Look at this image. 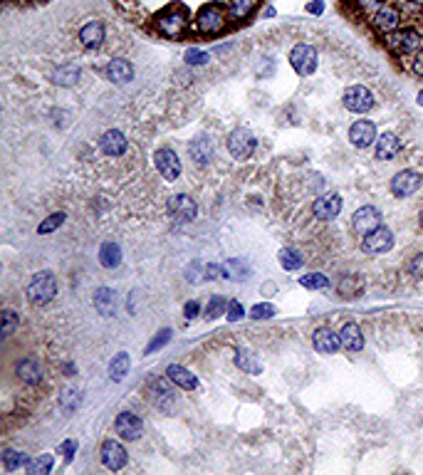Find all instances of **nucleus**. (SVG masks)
I'll use <instances>...</instances> for the list:
<instances>
[{
  "instance_id": "51",
  "label": "nucleus",
  "mask_w": 423,
  "mask_h": 475,
  "mask_svg": "<svg viewBox=\"0 0 423 475\" xmlns=\"http://www.w3.org/2000/svg\"><path fill=\"white\" fill-rule=\"evenodd\" d=\"M200 314V302L198 300H188L186 305H183V317L186 319H198Z\"/></svg>"
},
{
  "instance_id": "56",
  "label": "nucleus",
  "mask_w": 423,
  "mask_h": 475,
  "mask_svg": "<svg viewBox=\"0 0 423 475\" xmlns=\"http://www.w3.org/2000/svg\"><path fill=\"white\" fill-rule=\"evenodd\" d=\"M322 10H324V0H317V3L307 6V12H312V15H322Z\"/></svg>"
},
{
  "instance_id": "2",
  "label": "nucleus",
  "mask_w": 423,
  "mask_h": 475,
  "mask_svg": "<svg viewBox=\"0 0 423 475\" xmlns=\"http://www.w3.org/2000/svg\"><path fill=\"white\" fill-rule=\"evenodd\" d=\"M188 28V10L183 6H169L156 15V30L166 40L181 37Z\"/></svg>"
},
{
  "instance_id": "31",
  "label": "nucleus",
  "mask_w": 423,
  "mask_h": 475,
  "mask_svg": "<svg viewBox=\"0 0 423 475\" xmlns=\"http://www.w3.org/2000/svg\"><path fill=\"white\" fill-rule=\"evenodd\" d=\"M255 6H258V0H228V18L233 23H243L253 15Z\"/></svg>"
},
{
  "instance_id": "6",
  "label": "nucleus",
  "mask_w": 423,
  "mask_h": 475,
  "mask_svg": "<svg viewBox=\"0 0 423 475\" xmlns=\"http://www.w3.org/2000/svg\"><path fill=\"white\" fill-rule=\"evenodd\" d=\"M374 104H376L374 92L364 85L347 87L344 94H342V107H344L347 112H351V114H367V112L374 109Z\"/></svg>"
},
{
  "instance_id": "54",
  "label": "nucleus",
  "mask_w": 423,
  "mask_h": 475,
  "mask_svg": "<svg viewBox=\"0 0 423 475\" xmlns=\"http://www.w3.org/2000/svg\"><path fill=\"white\" fill-rule=\"evenodd\" d=\"M411 72L416 74V77H423V48L411 57Z\"/></svg>"
},
{
  "instance_id": "52",
  "label": "nucleus",
  "mask_w": 423,
  "mask_h": 475,
  "mask_svg": "<svg viewBox=\"0 0 423 475\" xmlns=\"http://www.w3.org/2000/svg\"><path fill=\"white\" fill-rule=\"evenodd\" d=\"M198 275H206V267L198 263H191L188 265V270H186V277H188V283H198L200 277Z\"/></svg>"
},
{
  "instance_id": "30",
  "label": "nucleus",
  "mask_w": 423,
  "mask_h": 475,
  "mask_svg": "<svg viewBox=\"0 0 423 475\" xmlns=\"http://www.w3.org/2000/svg\"><path fill=\"white\" fill-rule=\"evenodd\" d=\"M233 361H236V367L243 369L245 374H260L262 372V364L258 361V356L250 352V349L245 347H238L236 349V356H233Z\"/></svg>"
},
{
  "instance_id": "50",
  "label": "nucleus",
  "mask_w": 423,
  "mask_h": 475,
  "mask_svg": "<svg viewBox=\"0 0 423 475\" xmlns=\"http://www.w3.org/2000/svg\"><path fill=\"white\" fill-rule=\"evenodd\" d=\"M362 10H367V12H376L379 8H384V6H389V0H354Z\"/></svg>"
},
{
  "instance_id": "11",
  "label": "nucleus",
  "mask_w": 423,
  "mask_h": 475,
  "mask_svg": "<svg viewBox=\"0 0 423 475\" xmlns=\"http://www.w3.org/2000/svg\"><path fill=\"white\" fill-rule=\"evenodd\" d=\"M401 18H404L401 8L389 3V6H384V8H379L376 12H371L369 20H371V28H374V30L389 35V32L399 30V28H401Z\"/></svg>"
},
{
  "instance_id": "1",
  "label": "nucleus",
  "mask_w": 423,
  "mask_h": 475,
  "mask_svg": "<svg viewBox=\"0 0 423 475\" xmlns=\"http://www.w3.org/2000/svg\"><path fill=\"white\" fill-rule=\"evenodd\" d=\"M228 20H230L228 8L218 6V3H206V6H200L198 12L194 15V30L203 37H213V35H218V32L225 30Z\"/></svg>"
},
{
  "instance_id": "27",
  "label": "nucleus",
  "mask_w": 423,
  "mask_h": 475,
  "mask_svg": "<svg viewBox=\"0 0 423 475\" xmlns=\"http://www.w3.org/2000/svg\"><path fill=\"white\" fill-rule=\"evenodd\" d=\"M399 151H401V139L393 132H384L376 139V159L379 161H391V159H396Z\"/></svg>"
},
{
  "instance_id": "25",
  "label": "nucleus",
  "mask_w": 423,
  "mask_h": 475,
  "mask_svg": "<svg viewBox=\"0 0 423 475\" xmlns=\"http://www.w3.org/2000/svg\"><path fill=\"white\" fill-rule=\"evenodd\" d=\"M339 344H342V349H347V352H362L364 349V332L362 327L357 325V322H347L342 330H339Z\"/></svg>"
},
{
  "instance_id": "46",
  "label": "nucleus",
  "mask_w": 423,
  "mask_h": 475,
  "mask_svg": "<svg viewBox=\"0 0 423 475\" xmlns=\"http://www.w3.org/2000/svg\"><path fill=\"white\" fill-rule=\"evenodd\" d=\"M171 334H174V332H171L169 327H166V330L158 332L156 337H154L152 342H149V347H146V354H154V352H158V349L166 347V344L171 342Z\"/></svg>"
},
{
  "instance_id": "8",
  "label": "nucleus",
  "mask_w": 423,
  "mask_h": 475,
  "mask_svg": "<svg viewBox=\"0 0 423 475\" xmlns=\"http://www.w3.org/2000/svg\"><path fill=\"white\" fill-rule=\"evenodd\" d=\"M421 183H423L421 171L404 169V171H399V174L391 176V183H389V188H391V193L396 196V199H409V196H413V193L421 188Z\"/></svg>"
},
{
  "instance_id": "12",
  "label": "nucleus",
  "mask_w": 423,
  "mask_h": 475,
  "mask_svg": "<svg viewBox=\"0 0 423 475\" xmlns=\"http://www.w3.org/2000/svg\"><path fill=\"white\" fill-rule=\"evenodd\" d=\"M154 163H156V171L161 174V179L166 181H176L181 176V159L174 149L163 146V149L154 151Z\"/></svg>"
},
{
  "instance_id": "3",
  "label": "nucleus",
  "mask_w": 423,
  "mask_h": 475,
  "mask_svg": "<svg viewBox=\"0 0 423 475\" xmlns=\"http://www.w3.org/2000/svg\"><path fill=\"white\" fill-rule=\"evenodd\" d=\"M386 48L391 50L393 54H404V57H413L418 50L423 48V35L416 28H399V30L389 32L384 37Z\"/></svg>"
},
{
  "instance_id": "36",
  "label": "nucleus",
  "mask_w": 423,
  "mask_h": 475,
  "mask_svg": "<svg viewBox=\"0 0 423 475\" xmlns=\"http://www.w3.org/2000/svg\"><path fill=\"white\" fill-rule=\"evenodd\" d=\"M129 367H132V359H129L127 352L114 354V359H112V364H109V376H112V381L124 379V376L129 374Z\"/></svg>"
},
{
  "instance_id": "32",
  "label": "nucleus",
  "mask_w": 423,
  "mask_h": 475,
  "mask_svg": "<svg viewBox=\"0 0 423 475\" xmlns=\"http://www.w3.org/2000/svg\"><path fill=\"white\" fill-rule=\"evenodd\" d=\"M99 265L107 267V270H114L121 265V247L116 243H104L99 247Z\"/></svg>"
},
{
  "instance_id": "23",
  "label": "nucleus",
  "mask_w": 423,
  "mask_h": 475,
  "mask_svg": "<svg viewBox=\"0 0 423 475\" xmlns=\"http://www.w3.org/2000/svg\"><path fill=\"white\" fill-rule=\"evenodd\" d=\"M312 347L320 352V354H337V349H342L339 344V334L332 332L329 327H317L312 332Z\"/></svg>"
},
{
  "instance_id": "17",
  "label": "nucleus",
  "mask_w": 423,
  "mask_h": 475,
  "mask_svg": "<svg viewBox=\"0 0 423 475\" xmlns=\"http://www.w3.org/2000/svg\"><path fill=\"white\" fill-rule=\"evenodd\" d=\"M43 374H45L43 364H40L37 356H23V359L15 364V376L28 386L43 384Z\"/></svg>"
},
{
  "instance_id": "55",
  "label": "nucleus",
  "mask_w": 423,
  "mask_h": 475,
  "mask_svg": "<svg viewBox=\"0 0 423 475\" xmlns=\"http://www.w3.org/2000/svg\"><path fill=\"white\" fill-rule=\"evenodd\" d=\"M74 451H77V441H65V443L60 445V453L65 456V461L70 463L74 458Z\"/></svg>"
},
{
  "instance_id": "14",
  "label": "nucleus",
  "mask_w": 423,
  "mask_h": 475,
  "mask_svg": "<svg viewBox=\"0 0 423 475\" xmlns=\"http://www.w3.org/2000/svg\"><path fill=\"white\" fill-rule=\"evenodd\" d=\"M102 463H104V468L107 470H112V473H119L124 465H127V461H129V453H127V448L119 443L116 438H109V441H104L102 443Z\"/></svg>"
},
{
  "instance_id": "47",
  "label": "nucleus",
  "mask_w": 423,
  "mask_h": 475,
  "mask_svg": "<svg viewBox=\"0 0 423 475\" xmlns=\"http://www.w3.org/2000/svg\"><path fill=\"white\" fill-rule=\"evenodd\" d=\"M243 317H245V307L238 300H230L228 310H225V319H228V322H240Z\"/></svg>"
},
{
  "instance_id": "26",
  "label": "nucleus",
  "mask_w": 423,
  "mask_h": 475,
  "mask_svg": "<svg viewBox=\"0 0 423 475\" xmlns=\"http://www.w3.org/2000/svg\"><path fill=\"white\" fill-rule=\"evenodd\" d=\"M213 141L208 137H196L188 144V156L194 159L196 166H208L213 161Z\"/></svg>"
},
{
  "instance_id": "15",
  "label": "nucleus",
  "mask_w": 423,
  "mask_h": 475,
  "mask_svg": "<svg viewBox=\"0 0 423 475\" xmlns=\"http://www.w3.org/2000/svg\"><path fill=\"white\" fill-rule=\"evenodd\" d=\"M114 431L121 441H136V438H141V433H144V423H141L139 416L132 414V411H121L114 418Z\"/></svg>"
},
{
  "instance_id": "7",
  "label": "nucleus",
  "mask_w": 423,
  "mask_h": 475,
  "mask_svg": "<svg viewBox=\"0 0 423 475\" xmlns=\"http://www.w3.org/2000/svg\"><path fill=\"white\" fill-rule=\"evenodd\" d=\"M290 65L300 77H309V74L317 72V65H320V54L312 45L300 43L290 50Z\"/></svg>"
},
{
  "instance_id": "39",
  "label": "nucleus",
  "mask_w": 423,
  "mask_h": 475,
  "mask_svg": "<svg viewBox=\"0 0 423 475\" xmlns=\"http://www.w3.org/2000/svg\"><path fill=\"white\" fill-rule=\"evenodd\" d=\"M183 62H186L188 67H206L208 62H211V52L198 50V48H188L186 52H183Z\"/></svg>"
},
{
  "instance_id": "22",
  "label": "nucleus",
  "mask_w": 423,
  "mask_h": 475,
  "mask_svg": "<svg viewBox=\"0 0 423 475\" xmlns=\"http://www.w3.org/2000/svg\"><path fill=\"white\" fill-rule=\"evenodd\" d=\"M146 389H149V396L156 401L158 409L169 411L171 406H174V391H171V386H169V381H166V379L152 376V379L146 381Z\"/></svg>"
},
{
  "instance_id": "34",
  "label": "nucleus",
  "mask_w": 423,
  "mask_h": 475,
  "mask_svg": "<svg viewBox=\"0 0 423 475\" xmlns=\"http://www.w3.org/2000/svg\"><path fill=\"white\" fill-rule=\"evenodd\" d=\"M278 260H280V265H282V270H287V272H295V270H300L302 267V253L297 250V247H282L280 250V255H278Z\"/></svg>"
},
{
  "instance_id": "41",
  "label": "nucleus",
  "mask_w": 423,
  "mask_h": 475,
  "mask_svg": "<svg viewBox=\"0 0 423 475\" xmlns=\"http://www.w3.org/2000/svg\"><path fill=\"white\" fill-rule=\"evenodd\" d=\"M65 213L62 211H57V213H50L48 218H45L40 225H37V235H50V233H54V230L60 228L62 223H65Z\"/></svg>"
},
{
  "instance_id": "59",
  "label": "nucleus",
  "mask_w": 423,
  "mask_h": 475,
  "mask_svg": "<svg viewBox=\"0 0 423 475\" xmlns=\"http://www.w3.org/2000/svg\"><path fill=\"white\" fill-rule=\"evenodd\" d=\"M418 228H421V233H423V211L418 213Z\"/></svg>"
},
{
  "instance_id": "5",
  "label": "nucleus",
  "mask_w": 423,
  "mask_h": 475,
  "mask_svg": "<svg viewBox=\"0 0 423 475\" xmlns=\"http://www.w3.org/2000/svg\"><path fill=\"white\" fill-rule=\"evenodd\" d=\"M225 149H228V154L236 159V161H245V159L253 156L255 149H258V139H255V134L250 132V129L238 127L228 134V139H225Z\"/></svg>"
},
{
  "instance_id": "35",
  "label": "nucleus",
  "mask_w": 423,
  "mask_h": 475,
  "mask_svg": "<svg viewBox=\"0 0 423 475\" xmlns=\"http://www.w3.org/2000/svg\"><path fill=\"white\" fill-rule=\"evenodd\" d=\"M54 465V458L50 456V453H43V456H35L28 461V465H25V473L28 475H48L50 470H52Z\"/></svg>"
},
{
  "instance_id": "18",
  "label": "nucleus",
  "mask_w": 423,
  "mask_h": 475,
  "mask_svg": "<svg viewBox=\"0 0 423 475\" xmlns=\"http://www.w3.org/2000/svg\"><path fill=\"white\" fill-rule=\"evenodd\" d=\"M379 225H381V211L374 208V205H362L351 216V228L357 230L359 235H367L369 230L379 228Z\"/></svg>"
},
{
  "instance_id": "21",
  "label": "nucleus",
  "mask_w": 423,
  "mask_h": 475,
  "mask_svg": "<svg viewBox=\"0 0 423 475\" xmlns=\"http://www.w3.org/2000/svg\"><path fill=\"white\" fill-rule=\"evenodd\" d=\"M99 149H102V154H107V156H121V154H127V149H129V139L124 137L119 129H109V132H104L102 137H99Z\"/></svg>"
},
{
  "instance_id": "58",
  "label": "nucleus",
  "mask_w": 423,
  "mask_h": 475,
  "mask_svg": "<svg viewBox=\"0 0 423 475\" xmlns=\"http://www.w3.org/2000/svg\"><path fill=\"white\" fill-rule=\"evenodd\" d=\"M275 15V8H265V18H272Z\"/></svg>"
},
{
  "instance_id": "29",
  "label": "nucleus",
  "mask_w": 423,
  "mask_h": 475,
  "mask_svg": "<svg viewBox=\"0 0 423 475\" xmlns=\"http://www.w3.org/2000/svg\"><path fill=\"white\" fill-rule=\"evenodd\" d=\"M79 77H82V70L77 65H60L50 74V79L60 87H74L79 82Z\"/></svg>"
},
{
  "instance_id": "45",
  "label": "nucleus",
  "mask_w": 423,
  "mask_h": 475,
  "mask_svg": "<svg viewBox=\"0 0 423 475\" xmlns=\"http://www.w3.org/2000/svg\"><path fill=\"white\" fill-rule=\"evenodd\" d=\"M275 314H278V310H275L272 302H258V305H253V310H250V317L253 319H272Z\"/></svg>"
},
{
  "instance_id": "53",
  "label": "nucleus",
  "mask_w": 423,
  "mask_h": 475,
  "mask_svg": "<svg viewBox=\"0 0 423 475\" xmlns=\"http://www.w3.org/2000/svg\"><path fill=\"white\" fill-rule=\"evenodd\" d=\"M206 280H218V277H225L223 275V263H208L206 265Z\"/></svg>"
},
{
  "instance_id": "19",
  "label": "nucleus",
  "mask_w": 423,
  "mask_h": 475,
  "mask_svg": "<svg viewBox=\"0 0 423 475\" xmlns=\"http://www.w3.org/2000/svg\"><path fill=\"white\" fill-rule=\"evenodd\" d=\"M342 205H344V199L339 193H324V196H320L312 203V213L320 221H332V218H337L342 213Z\"/></svg>"
},
{
  "instance_id": "33",
  "label": "nucleus",
  "mask_w": 423,
  "mask_h": 475,
  "mask_svg": "<svg viewBox=\"0 0 423 475\" xmlns=\"http://www.w3.org/2000/svg\"><path fill=\"white\" fill-rule=\"evenodd\" d=\"M0 461H3V468H6L8 473H12V470L25 468L30 458L25 456L23 451H15V448H3V456H0Z\"/></svg>"
},
{
  "instance_id": "13",
  "label": "nucleus",
  "mask_w": 423,
  "mask_h": 475,
  "mask_svg": "<svg viewBox=\"0 0 423 475\" xmlns=\"http://www.w3.org/2000/svg\"><path fill=\"white\" fill-rule=\"evenodd\" d=\"M79 45L90 52L104 48V40H107V28H104L102 20H87L82 28H79Z\"/></svg>"
},
{
  "instance_id": "38",
  "label": "nucleus",
  "mask_w": 423,
  "mask_h": 475,
  "mask_svg": "<svg viewBox=\"0 0 423 475\" xmlns=\"http://www.w3.org/2000/svg\"><path fill=\"white\" fill-rule=\"evenodd\" d=\"M337 292H339V297H344V300L357 297L359 292H362V280H359V275H344V277H342V280L337 283Z\"/></svg>"
},
{
  "instance_id": "48",
  "label": "nucleus",
  "mask_w": 423,
  "mask_h": 475,
  "mask_svg": "<svg viewBox=\"0 0 423 475\" xmlns=\"http://www.w3.org/2000/svg\"><path fill=\"white\" fill-rule=\"evenodd\" d=\"M82 401V394L79 391H74V389H67L65 394H62V398H60V403H62V409L65 411H74V406Z\"/></svg>"
},
{
  "instance_id": "40",
  "label": "nucleus",
  "mask_w": 423,
  "mask_h": 475,
  "mask_svg": "<svg viewBox=\"0 0 423 475\" xmlns=\"http://www.w3.org/2000/svg\"><path fill=\"white\" fill-rule=\"evenodd\" d=\"M300 285L307 290H327L329 287V277L324 272H307V275L300 277Z\"/></svg>"
},
{
  "instance_id": "10",
  "label": "nucleus",
  "mask_w": 423,
  "mask_h": 475,
  "mask_svg": "<svg viewBox=\"0 0 423 475\" xmlns=\"http://www.w3.org/2000/svg\"><path fill=\"white\" fill-rule=\"evenodd\" d=\"M393 247V233L384 225L369 230V233L362 238V250L367 255H384Z\"/></svg>"
},
{
  "instance_id": "42",
  "label": "nucleus",
  "mask_w": 423,
  "mask_h": 475,
  "mask_svg": "<svg viewBox=\"0 0 423 475\" xmlns=\"http://www.w3.org/2000/svg\"><path fill=\"white\" fill-rule=\"evenodd\" d=\"M228 302L223 295H213L211 302L206 307V319H218V317H225V310H228Z\"/></svg>"
},
{
  "instance_id": "4",
  "label": "nucleus",
  "mask_w": 423,
  "mask_h": 475,
  "mask_svg": "<svg viewBox=\"0 0 423 475\" xmlns=\"http://www.w3.org/2000/svg\"><path fill=\"white\" fill-rule=\"evenodd\" d=\"M28 300L32 302V305L43 307V305H50V302L57 297V277L52 275L50 270H43V272H35V275L30 277V283H28Z\"/></svg>"
},
{
  "instance_id": "57",
  "label": "nucleus",
  "mask_w": 423,
  "mask_h": 475,
  "mask_svg": "<svg viewBox=\"0 0 423 475\" xmlns=\"http://www.w3.org/2000/svg\"><path fill=\"white\" fill-rule=\"evenodd\" d=\"M416 104H418V107L423 109V90H421V92H418V94H416Z\"/></svg>"
},
{
  "instance_id": "37",
  "label": "nucleus",
  "mask_w": 423,
  "mask_h": 475,
  "mask_svg": "<svg viewBox=\"0 0 423 475\" xmlns=\"http://www.w3.org/2000/svg\"><path fill=\"white\" fill-rule=\"evenodd\" d=\"M223 275H225V280H248L250 267L243 263V260L230 258V260H225V263H223Z\"/></svg>"
},
{
  "instance_id": "24",
  "label": "nucleus",
  "mask_w": 423,
  "mask_h": 475,
  "mask_svg": "<svg viewBox=\"0 0 423 475\" xmlns=\"http://www.w3.org/2000/svg\"><path fill=\"white\" fill-rule=\"evenodd\" d=\"M166 376H169L171 384L178 386V389H183V391L198 389V376H196L194 372H188L183 364H169V367H166Z\"/></svg>"
},
{
  "instance_id": "16",
  "label": "nucleus",
  "mask_w": 423,
  "mask_h": 475,
  "mask_svg": "<svg viewBox=\"0 0 423 475\" xmlns=\"http://www.w3.org/2000/svg\"><path fill=\"white\" fill-rule=\"evenodd\" d=\"M376 124L371 119H357L349 127V141L357 149H369L371 144H376Z\"/></svg>"
},
{
  "instance_id": "49",
  "label": "nucleus",
  "mask_w": 423,
  "mask_h": 475,
  "mask_svg": "<svg viewBox=\"0 0 423 475\" xmlns=\"http://www.w3.org/2000/svg\"><path fill=\"white\" fill-rule=\"evenodd\" d=\"M409 275L416 277V280H423V253L413 255V258L409 260Z\"/></svg>"
},
{
  "instance_id": "28",
  "label": "nucleus",
  "mask_w": 423,
  "mask_h": 475,
  "mask_svg": "<svg viewBox=\"0 0 423 475\" xmlns=\"http://www.w3.org/2000/svg\"><path fill=\"white\" fill-rule=\"evenodd\" d=\"M94 307L102 317H114L116 307H119V295L112 287H99L94 292Z\"/></svg>"
},
{
  "instance_id": "44",
  "label": "nucleus",
  "mask_w": 423,
  "mask_h": 475,
  "mask_svg": "<svg viewBox=\"0 0 423 475\" xmlns=\"http://www.w3.org/2000/svg\"><path fill=\"white\" fill-rule=\"evenodd\" d=\"M399 8L406 18H423V0H399Z\"/></svg>"
},
{
  "instance_id": "43",
  "label": "nucleus",
  "mask_w": 423,
  "mask_h": 475,
  "mask_svg": "<svg viewBox=\"0 0 423 475\" xmlns=\"http://www.w3.org/2000/svg\"><path fill=\"white\" fill-rule=\"evenodd\" d=\"M18 325H20L18 312H15V310H10V307H6V310H3V332H0V334H3V339L10 337Z\"/></svg>"
},
{
  "instance_id": "20",
  "label": "nucleus",
  "mask_w": 423,
  "mask_h": 475,
  "mask_svg": "<svg viewBox=\"0 0 423 475\" xmlns=\"http://www.w3.org/2000/svg\"><path fill=\"white\" fill-rule=\"evenodd\" d=\"M104 74H107V79L112 85H129L134 79V65L127 57H114V60L107 62Z\"/></svg>"
},
{
  "instance_id": "9",
  "label": "nucleus",
  "mask_w": 423,
  "mask_h": 475,
  "mask_svg": "<svg viewBox=\"0 0 423 475\" xmlns=\"http://www.w3.org/2000/svg\"><path fill=\"white\" fill-rule=\"evenodd\" d=\"M166 208H169V216L174 223H191L198 216V205H196V201L191 199L188 193H176V196H171Z\"/></svg>"
}]
</instances>
